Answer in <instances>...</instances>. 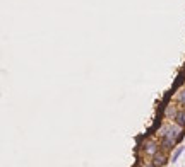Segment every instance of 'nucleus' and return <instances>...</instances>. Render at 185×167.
Masks as SVG:
<instances>
[{
  "label": "nucleus",
  "mask_w": 185,
  "mask_h": 167,
  "mask_svg": "<svg viewBox=\"0 0 185 167\" xmlns=\"http://www.w3.org/2000/svg\"><path fill=\"white\" fill-rule=\"evenodd\" d=\"M159 150H161V143H158L156 140H147L146 143H144V154L151 159H153Z\"/></svg>",
  "instance_id": "1"
},
{
  "label": "nucleus",
  "mask_w": 185,
  "mask_h": 167,
  "mask_svg": "<svg viewBox=\"0 0 185 167\" xmlns=\"http://www.w3.org/2000/svg\"><path fill=\"white\" fill-rule=\"evenodd\" d=\"M166 164V152L159 150L153 157V165H165Z\"/></svg>",
  "instance_id": "2"
},
{
  "label": "nucleus",
  "mask_w": 185,
  "mask_h": 167,
  "mask_svg": "<svg viewBox=\"0 0 185 167\" xmlns=\"http://www.w3.org/2000/svg\"><path fill=\"white\" fill-rule=\"evenodd\" d=\"M177 112H178V111H177V106H173V104H172V106L166 107L165 118H166V119H175V118H177Z\"/></svg>",
  "instance_id": "4"
},
{
  "label": "nucleus",
  "mask_w": 185,
  "mask_h": 167,
  "mask_svg": "<svg viewBox=\"0 0 185 167\" xmlns=\"http://www.w3.org/2000/svg\"><path fill=\"white\" fill-rule=\"evenodd\" d=\"M182 152H183V147H178V148H177V150H175V154H173L172 160H173V162H177V160H178V157H180V155H182Z\"/></svg>",
  "instance_id": "6"
},
{
  "label": "nucleus",
  "mask_w": 185,
  "mask_h": 167,
  "mask_svg": "<svg viewBox=\"0 0 185 167\" xmlns=\"http://www.w3.org/2000/svg\"><path fill=\"white\" fill-rule=\"evenodd\" d=\"M175 123H177V125H180V126H185V107H183L182 111H178V112H177Z\"/></svg>",
  "instance_id": "5"
},
{
  "label": "nucleus",
  "mask_w": 185,
  "mask_h": 167,
  "mask_svg": "<svg viewBox=\"0 0 185 167\" xmlns=\"http://www.w3.org/2000/svg\"><path fill=\"white\" fill-rule=\"evenodd\" d=\"M175 103L177 104H180L182 107H185V87H182V89L177 92V96H175Z\"/></svg>",
  "instance_id": "3"
}]
</instances>
